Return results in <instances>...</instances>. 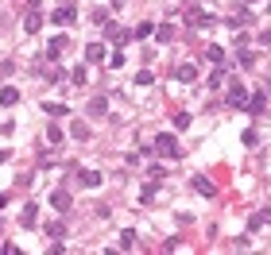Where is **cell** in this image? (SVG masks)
Returning a JSON list of instances; mask_svg holds the SVG:
<instances>
[{
  "label": "cell",
  "mask_w": 271,
  "mask_h": 255,
  "mask_svg": "<svg viewBox=\"0 0 271 255\" xmlns=\"http://www.w3.org/2000/svg\"><path fill=\"white\" fill-rule=\"evenodd\" d=\"M155 151H159V155H166V158H178V155H182V147H178V140L171 132L155 135Z\"/></svg>",
  "instance_id": "6da1fadb"
},
{
  "label": "cell",
  "mask_w": 271,
  "mask_h": 255,
  "mask_svg": "<svg viewBox=\"0 0 271 255\" xmlns=\"http://www.w3.org/2000/svg\"><path fill=\"white\" fill-rule=\"evenodd\" d=\"M74 16H78V12H74V0H66V4H62L51 19H54V24H74Z\"/></svg>",
  "instance_id": "7a4b0ae2"
},
{
  "label": "cell",
  "mask_w": 271,
  "mask_h": 255,
  "mask_svg": "<svg viewBox=\"0 0 271 255\" xmlns=\"http://www.w3.org/2000/svg\"><path fill=\"white\" fill-rule=\"evenodd\" d=\"M228 105H233V108H244L248 105V89L244 85H233V89H228Z\"/></svg>",
  "instance_id": "3957f363"
},
{
  "label": "cell",
  "mask_w": 271,
  "mask_h": 255,
  "mask_svg": "<svg viewBox=\"0 0 271 255\" xmlns=\"http://www.w3.org/2000/svg\"><path fill=\"white\" fill-rule=\"evenodd\" d=\"M66 47H70V39H66V35H54L51 47H47V58H62V51H66Z\"/></svg>",
  "instance_id": "277c9868"
},
{
  "label": "cell",
  "mask_w": 271,
  "mask_h": 255,
  "mask_svg": "<svg viewBox=\"0 0 271 255\" xmlns=\"http://www.w3.org/2000/svg\"><path fill=\"white\" fill-rule=\"evenodd\" d=\"M175 78L178 81H194V78H198V66H194V62H178V66H175Z\"/></svg>",
  "instance_id": "5b68a950"
},
{
  "label": "cell",
  "mask_w": 271,
  "mask_h": 255,
  "mask_svg": "<svg viewBox=\"0 0 271 255\" xmlns=\"http://www.w3.org/2000/svg\"><path fill=\"white\" fill-rule=\"evenodd\" d=\"M105 54H109L105 43H89L86 47V62H89V66H93V62H105Z\"/></svg>",
  "instance_id": "8992f818"
},
{
  "label": "cell",
  "mask_w": 271,
  "mask_h": 255,
  "mask_svg": "<svg viewBox=\"0 0 271 255\" xmlns=\"http://www.w3.org/2000/svg\"><path fill=\"white\" fill-rule=\"evenodd\" d=\"M194 190H198L201 197H213V194H217V186H213L205 174H198V178H194Z\"/></svg>",
  "instance_id": "52a82bcc"
},
{
  "label": "cell",
  "mask_w": 271,
  "mask_h": 255,
  "mask_svg": "<svg viewBox=\"0 0 271 255\" xmlns=\"http://www.w3.org/2000/svg\"><path fill=\"white\" fill-rule=\"evenodd\" d=\"M51 205H54L58 213H66V209H70V194H66V190H54V194H51Z\"/></svg>",
  "instance_id": "ba28073f"
},
{
  "label": "cell",
  "mask_w": 271,
  "mask_h": 255,
  "mask_svg": "<svg viewBox=\"0 0 271 255\" xmlns=\"http://www.w3.org/2000/svg\"><path fill=\"white\" fill-rule=\"evenodd\" d=\"M105 35L113 39V43H128V39H132L128 31H124V27H116V24H105Z\"/></svg>",
  "instance_id": "9c48e42d"
},
{
  "label": "cell",
  "mask_w": 271,
  "mask_h": 255,
  "mask_svg": "<svg viewBox=\"0 0 271 255\" xmlns=\"http://www.w3.org/2000/svg\"><path fill=\"white\" fill-rule=\"evenodd\" d=\"M24 27H27V31H39V27H43V16H39V8H27Z\"/></svg>",
  "instance_id": "30bf717a"
},
{
  "label": "cell",
  "mask_w": 271,
  "mask_h": 255,
  "mask_svg": "<svg viewBox=\"0 0 271 255\" xmlns=\"http://www.w3.org/2000/svg\"><path fill=\"white\" fill-rule=\"evenodd\" d=\"M263 224H271V209H260L252 220H248V228H252V232H256V228H263Z\"/></svg>",
  "instance_id": "8fae6325"
},
{
  "label": "cell",
  "mask_w": 271,
  "mask_h": 255,
  "mask_svg": "<svg viewBox=\"0 0 271 255\" xmlns=\"http://www.w3.org/2000/svg\"><path fill=\"white\" fill-rule=\"evenodd\" d=\"M16 101H19V93H16L12 85H4V89H0V105H4V108H12Z\"/></svg>",
  "instance_id": "7c38bea8"
},
{
  "label": "cell",
  "mask_w": 271,
  "mask_h": 255,
  "mask_svg": "<svg viewBox=\"0 0 271 255\" xmlns=\"http://www.w3.org/2000/svg\"><path fill=\"white\" fill-rule=\"evenodd\" d=\"M109 112V101L105 97H93V101H89V116H105Z\"/></svg>",
  "instance_id": "4fadbf2b"
},
{
  "label": "cell",
  "mask_w": 271,
  "mask_h": 255,
  "mask_svg": "<svg viewBox=\"0 0 271 255\" xmlns=\"http://www.w3.org/2000/svg\"><path fill=\"white\" fill-rule=\"evenodd\" d=\"M70 135H74V140H89V124L86 120H74L70 124Z\"/></svg>",
  "instance_id": "5bb4252c"
},
{
  "label": "cell",
  "mask_w": 271,
  "mask_h": 255,
  "mask_svg": "<svg viewBox=\"0 0 271 255\" xmlns=\"http://www.w3.org/2000/svg\"><path fill=\"white\" fill-rule=\"evenodd\" d=\"M263 105H267V97H263V93H252V97H248V112H263Z\"/></svg>",
  "instance_id": "9a60e30c"
},
{
  "label": "cell",
  "mask_w": 271,
  "mask_h": 255,
  "mask_svg": "<svg viewBox=\"0 0 271 255\" xmlns=\"http://www.w3.org/2000/svg\"><path fill=\"white\" fill-rule=\"evenodd\" d=\"M81 186H86V190L101 186V174H97V170H81Z\"/></svg>",
  "instance_id": "2e32d148"
},
{
  "label": "cell",
  "mask_w": 271,
  "mask_h": 255,
  "mask_svg": "<svg viewBox=\"0 0 271 255\" xmlns=\"http://www.w3.org/2000/svg\"><path fill=\"white\" fill-rule=\"evenodd\" d=\"M19 224H24V228H35V205H27V209L19 213Z\"/></svg>",
  "instance_id": "e0dca14e"
},
{
  "label": "cell",
  "mask_w": 271,
  "mask_h": 255,
  "mask_svg": "<svg viewBox=\"0 0 271 255\" xmlns=\"http://www.w3.org/2000/svg\"><path fill=\"white\" fill-rule=\"evenodd\" d=\"M155 190H159V182H155V178H148V186H143V194H140V201L148 205L151 197H155Z\"/></svg>",
  "instance_id": "ac0fdd59"
},
{
  "label": "cell",
  "mask_w": 271,
  "mask_h": 255,
  "mask_svg": "<svg viewBox=\"0 0 271 255\" xmlns=\"http://www.w3.org/2000/svg\"><path fill=\"white\" fill-rule=\"evenodd\" d=\"M86 78H89L86 66H74V70H70V81H74V85H86Z\"/></svg>",
  "instance_id": "d6986e66"
},
{
  "label": "cell",
  "mask_w": 271,
  "mask_h": 255,
  "mask_svg": "<svg viewBox=\"0 0 271 255\" xmlns=\"http://www.w3.org/2000/svg\"><path fill=\"white\" fill-rule=\"evenodd\" d=\"M120 247H124V251H128V247H136V232H132V228L120 232Z\"/></svg>",
  "instance_id": "ffe728a7"
},
{
  "label": "cell",
  "mask_w": 271,
  "mask_h": 255,
  "mask_svg": "<svg viewBox=\"0 0 271 255\" xmlns=\"http://www.w3.org/2000/svg\"><path fill=\"white\" fill-rule=\"evenodd\" d=\"M151 31H155V27H151V24H136V31H132V39H148Z\"/></svg>",
  "instance_id": "44dd1931"
},
{
  "label": "cell",
  "mask_w": 271,
  "mask_h": 255,
  "mask_svg": "<svg viewBox=\"0 0 271 255\" xmlns=\"http://www.w3.org/2000/svg\"><path fill=\"white\" fill-rule=\"evenodd\" d=\"M210 85H225V62H221V66H217V70H213V78H210Z\"/></svg>",
  "instance_id": "7402d4cb"
},
{
  "label": "cell",
  "mask_w": 271,
  "mask_h": 255,
  "mask_svg": "<svg viewBox=\"0 0 271 255\" xmlns=\"http://www.w3.org/2000/svg\"><path fill=\"white\" fill-rule=\"evenodd\" d=\"M205 58H210V62H217V66H221V62H225V51H221V47H210V51H205Z\"/></svg>",
  "instance_id": "603a6c76"
},
{
  "label": "cell",
  "mask_w": 271,
  "mask_h": 255,
  "mask_svg": "<svg viewBox=\"0 0 271 255\" xmlns=\"http://www.w3.org/2000/svg\"><path fill=\"white\" fill-rule=\"evenodd\" d=\"M47 112H51V116H70V112H66V105H54V101H47Z\"/></svg>",
  "instance_id": "cb8c5ba5"
},
{
  "label": "cell",
  "mask_w": 271,
  "mask_h": 255,
  "mask_svg": "<svg viewBox=\"0 0 271 255\" xmlns=\"http://www.w3.org/2000/svg\"><path fill=\"white\" fill-rule=\"evenodd\" d=\"M47 140H51V143H62V128H58V124H51V128H47Z\"/></svg>",
  "instance_id": "d4e9b609"
},
{
  "label": "cell",
  "mask_w": 271,
  "mask_h": 255,
  "mask_svg": "<svg viewBox=\"0 0 271 255\" xmlns=\"http://www.w3.org/2000/svg\"><path fill=\"white\" fill-rule=\"evenodd\" d=\"M171 39H175V27L163 24V27H159V43H171Z\"/></svg>",
  "instance_id": "484cf974"
},
{
  "label": "cell",
  "mask_w": 271,
  "mask_h": 255,
  "mask_svg": "<svg viewBox=\"0 0 271 255\" xmlns=\"http://www.w3.org/2000/svg\"><path fill=\"white\" fill-rule=\"evenodd\" d=\"M47 232H51V236H54V240H58V236H62V232H66V224H62V220H54V224H47Z\"/></svg>",
  "instance_id": "4316f807"
},
{
  "label": "cell",
  "mask_w": 271,
  "mask_h": 255,
  "mask_svg": "<svg viewBox=\"0 0 271 255\" xmlns=\"http://www.w3.org/2000/svg\"><path fill=\"white\" fill-rule=\"evenodd\" d=\"M252 62H256L252 51H240V66H244V70H252Z\"/></svg>",
  "instance_id": "83f0119b"
},
{
  "label": "cell",
  "mask_w": 271,
  "mask_h": 255,
  "mask_svg": "<svg viewBox=\"0 0 271 255\" xmlns=\"http://www.w3.org/2000/svg\"><path fill=\"white\" fill-rule=\"evenodd\" d=\"M175 128H178V132H182V128H190V116H186V112H175Z\"/></svg>",
  "instance_id": "f1b7e54d"
},
{
  "label": "cell",
  "mask_w": 271,
  "mask_h": 255,
  "mask_svg": "<svg viewBox=\"0 0 271 255\" xmlns=\"http://www.w3.org/2000/svg\"><path fill=\"white\" fill-rule=\"evenodd\" d=\"M151 81H155V78H151V70H140V74H136V85H151Z\"/></svg>",
  "instance_id": "f546056e"
},
{
  "label": "cell",
  "mask_w": 271,
  "mask_h": 255,
  "mask_svg": "<svg viewBox=\"0 0 271 255\" xmlns=\"http://www.w3.org/2000/svg\"><path fill=\"white\" fill-rule=\"evenodd\" d=\"M148 178H155V182H163V178H166V170H163V167H151V170H148Z\"/></svg>",
  "instance_id": "4dcf8cb0"
},
{
  "label": "cell",
  "mask_w": 271,
  "mask_h": 255,
  "mask_svg": "<svg viewBox=\"0 0 271 255\" xmlns=\"http://www.w3.org/2000/svg\"><path fill=\"white\" fill-rule=\"evenodd\" d=\"M260 43H271V27H263V31H260Z\"/></svg>",
  "instance_id": "1f68e13d"
},
{
  "label": "cell",
  "mask_w": 271,
  "mask_h": 255,
  "mask_svg": "<svg viewBox=\"0 0 271 255\" xmlns=\"http://www.w3.org/2000/svg\"><path fill=\"white\" fill-rule=\"evenodd\" d=\"M4 205H8V194H0V213H4Z\"/></svg>",
  "instance_id": "d6a6232c"
},
{
  "label": "cell",
  "mask_w": 271,
  "mask_h": 255,
  "mask_svg": "<svg viewBox=\"0 0 271 255\" xmlns=\"http://www.w3.org/2000/svg\"><path fill=\"white\" fill-rule=\"evenodd\" d=\"M244 4H248V8H252V4H260V0H244Z\"/></svg>",
  "instance_id": "836d02e7"
},
{
  "label": "cell",
  "mask_w": 271,
  "mask_h": 255,
  "mask_svg": "<svg viewBox=\"0 0 271 255\" xmlns=\"http://www.w3.org/2000/svg\"><path fill=\"white\" fill-rule=\"evenodd\" d=\"M0 255H4V244H0Z\"/></svg>",
  "instance_id": "e575fe53"
},
{
  "label": "cell",
  "mask_w": 271,
  "mask_h": 255,
  "mask_svg": "<svg viewBox=\"0 0 271 255\" xmlns=\"http://www.w3.org/2000/svg\"><path fill=\"white\" fill-rule=\"evenodd\" d=\"M116 8H120V0H116Z\"/></svg>",
  "instance_id": "d590c367"
},
{
  "label": "cell",
  "mask_w": 271,
  "mask_h": 255,
  "mask_svg": "<svg viewBox=\"0 0 271 255\" xmlns=\"http://www.w3.org/2000/svg\"><path fill=\"white\" fill-rule=\"evenodd\" d=\"M267 12H271V4H267Z\"/></svg>",
  "instance_id": "8d00e7d4"
}]
</instances>
